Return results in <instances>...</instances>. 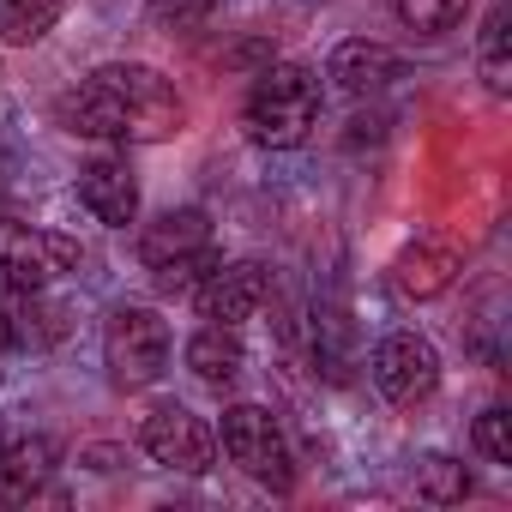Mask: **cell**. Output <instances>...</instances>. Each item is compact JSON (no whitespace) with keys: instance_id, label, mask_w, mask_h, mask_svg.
Returning a JSON list of instances; mask_svg holds the SVG:
<instances>
[{"instance_id":"6da1fadb","label":"cell","mask_w":512,"mask_h":512,"mask_svg":"<svg viewBox=\"0 0 512 512\" xmlns=\"http://www.w3.org/2000/svg\"><path fill=\"white\" fill-rule=\"evenodd\" d=\"M314 121H320V79H314V67L278 61V67H266L260 79H253L241 127H247V139L260 151H296L314 133Z\"/></svg>"},{"instance_id":"e0dca14e","label":"cell","mask_w":512,"mask_h":512,"mask_svg":"<svg viewBox=\"0 0 512 512\" xmlns=\"http://www.w3.org/2000/svg\"><path fill=\"white\" fill-rule=\"evenodd\" d=\"M67 326H73V308H67V302H43V290L19 296V314H13L19 344L49 350V344H61V338H67Z\"/></svg>"},{"instance_id":"ffe728a7","label":"cell","mask_w":512,"mask_h":512,"mask_svg":"<svg viewBox=\"0 0 512 512\" xmlns=\"http://www.w3.org/2000/svg\"><path fill=\"white\" fill-rule=\"evenodd\" d=\"M217 266H223V260H217V247H199V253H181V260L157 266L151 278H157V290H163V296H193Z\"/></svg>"},{"instance_id":"9c48e42d","label":"cell","mask_w":512,"mask_h":512,"mask_svg":"<svg viewBox=\"0 0 512 512\" xmlns=\"http://www.w3.org/2000/svg\"><path fill=\"white\" fill-rule=\"evenodd\" d=\"M326 79H332L338 91H350V97H374V91H386L392 79H404V61H398V49H386V43L350 37V43L332 49Z\"/></svg>"},{"instance_id":"8992f818","label":"cell","mask_w":512,"mask_h":512,"mask_svg":"<svg viewBox=\"0 0 512 512\" xmlns=\"http://www.w3.org/2000/svg\"><path fill=\"white\" fill-rule=\"evenodd\" d=\"M374 386L392 398V404H422V398H434V386H440V356H434V344L428 338H416V332H386L380 344H374Z\"/></svg>"},{"instance_id":"5b68a950","label":"cell","mask_w":512,"mask_h":512,"mask_svg":"<svg viewBox=\"0 0 512 512\" xmlns=\"http://www.w3.org/2000/svg\"><path fill=\"white\" fill-rule=\"evenodd\" d=\"M91 79H103V85L121 97V109H127V121H133V139H139V145H157V139H175V133H181L187 109H181L175 85H169L157 67H145V61H109V67H97Z\"/></svg>"},{"instance_id":"277c9868","label":"cell","mask_w":512,"mask_h":512,"mask_svg":"<svg viewBox=\"0 0 512 512\" xmlns=\"http://www.w3.org/2000/svg\"><path fill=\"white\" fill-rule=\"evenodd\" d=\"M103 362L121 392L157 386L169 368V326L157 320V308H115L103 326Z\"/></svg>"},{"instance_id":"9a60e30c","label":"cell","mask_w":512,"mask_h":512,"mask_svg":"<svg viewBox=\"0 0 512 512\" xmlns=\"http://www.w3.org/2000/svg\"><path fill=\"white\" fill-rule=\"evenodd\" d=\"M187 368L205 380V386H229L241 368H247V350L235 338V326H205L187 338Z\"/></svg>"},{"instance_id":"603a6c76","label":"cell","mask_w":512,"mask_h":512,"mask_svg":"<svg viewBox=\"0 0 512 512\" xmlns=\"http://www.w3.org/2000/svg\"><path fill=\"white\" fill-rule=\"evenodd\" d=\"M470 434H476V452H482L488 464H512V416H506L500 404H494V410H482Z\"/></svg>"},{"instance_id":"8fae6325","label":"cell","mask_w":512,"mask_h":512,"mask_svg":"<svg viewBox=\"0 0 512 512\" xmlns=\"http://www.w3.org/2000/svg\"><path fill=\"white\" fill-rule=\"evenodd\" d=\"M79 199H85V211H91L97 223H109V229H127V223L139 217V181H133V169L115 163V157H97V163L79 169Z\"/></svg>"},{"instance_id":"ba28073f","label":"cell","mask_w":512,"mask_h":512,"mask_svg":"<svg viewBox=\"0 0 512 512\" xmlns=\"http://www.w3.org/2000/svg\"><path fill=\"white\" fill-rule=\"evenodd\" d=\"M266 296H272V272H266L260 260L217 266V272L193 290L199 320H211V326H241V320H253V314L266 308Z\"/></svg>"},{"instance_id":"30bf717a","label":"cell","mask_w":512,"mask_h":512,"mask_svg":"<svg viewBox=\"0 0 512 512\" xmlns=\"http://www.w3.org/2000/svg\"><path fill=\"white\" fill-rule=\"evenodd\" d=\"M55 121H61L67 133H79V139H133V121H127L121 97H115L103 79H85L79 91H67V97L55 103Z\"/></svg>"},{"instance_id":"3957f363","label":"cell","mask_w":512,"mask_h":512,"mask_svg":"<svg viewBox=\"0 0 512 512\" xmlns=\"http://www.w3.org/2000/svg\"><path fill=\"white\" fill-rule=\"evenodd\" d=\"M217 434H223L229 464H241L260 488H272V494H290L296 488V458H290V440H284V428H278L272 410L235 404V410H223V428Z\"/></svg>"},{"instance_id":"52a82bcc","label":"cell","mask_w":512,"mask_h":512,"mask_svg":"<svg viewBox=\"0 0 512 512\" xmlns=\"http://www.w3.org/2000/svg\"><path fill=\"white\" fill-rule=\"evenodd\" d=\"M139 446H145L151 464H169V470H181V476H199V470H211V458H217L211 428H205L193 410H181V404L151 410L145 428H139Z\"/></svg>"},{"instance_id":"44dd1931","label":"cell","mask_w":512,"mask_h":512,"mask_svg":"<svg viewBox=\"0 0 512 512\" xmlns=\"http://www.w3.org/2000/svg\"><path fill=\"white\" fill-rule=\"evenodd\" d=\"M464 13H470V0H398V19H404L410 31H422V37H446V31H458Z\"/></svg>"},{"instance_id":"7a4b0ae2","label":"cell","mask_w":512,"mask_h":512,"mask_svg":"<svg viewBox=\"0 0 512 512\" xmlns=\"http://www.w3.org/2000/svg\"><path fill=\"white\" fill-rule=\"evenodd\" d=\"M79 260H85V247L73 235L0 217V302H19L31 290H49L55 278L79 272Z\"/></svg>"},{"instance_id":"4fadbf2b","label":"cell","mask_w":512,"mask_h":512,"mask_svg":"<svg viewBox=\"0 0 512 512\" xmlns=\"http://www.w3.org/2000/svg\"><path fill=\"white\" fill-rule=\"evenodd\" d=\"M458 272H464V260H458L452 247H440V241H416V247H404L398 260H392V284H398L410 302L446 296V290L458 284Z\"/></svg>"},{"instance_id":"7402d4cb","label":"cell","mask_w":512,"mask_h":512,"mask_svg":"<svg viewBox=\"0 0 512 512\" xmlns=\"http://www.w3.org/2000/svg\"><path fill=\"white\" fill-rule=\"evenodd\" d=\"M217 13V0H145V19L157 25V31H193V25H205Z\"/></svg>"},{"instance_id":"7c38bea8","label":"cell","mask_w":512,"mask_h":512,"mask_svg":"<svg viewBox=\"0 0 512 512\" xmlns=\"http://www.w3.org/2000/svg\"><path fill=\"white\" fill-rule=\"evenodd\" d=\"M61 464V446L49 434H31V440H13L0 446V506H25L43 494V482L55 476Z\"/></svg>"},{"instance_id":"2e32d148","label":"cell","mask_w":512,"mask_h":512,"mask_svg":"<svg viewBox=\"0 0 512 512\" xmlns=\"http://www.w3.org/2000/svg\"><path fill=\"white\" fill-rule=\"evenodd\" d=\"M67 0H0V43H13V49H31L55 31Z\"/></svg>"},{"instance_id":"5bb4252c","label":"cell","mask_w":512,"mask_h":512,"mask_svg":"<svg viewBox=\"0 0 512 512\" xmlns=\"http://www.w3.org/2000/svg\"><path fill=\"white\" fill-rule=\"evenodd\" d=\"M199 247H211V217L199 205H181V211H163L157 223H145L139 260H145V272H157V266L181 260V253H199Z\"/></svg>"},{"instance_id":"cb8c5ba5","label":"cell","mask_w":512,"mask_h":512,"mask_svg":"<svg viewBox=\"0 0 512 512\" xmlns=\"http://www.w3.org/2000/svg\"><path fill=\"white\" fill-rule=\"evenodd\" d=\"M13 344H19V332H13V308H7V302H0V356H7Z\"/></svg>"},{"instance_id":"d6986e66","label":"cell","mask_w":512,"mask_h":512,"mask_svg":"<svg viewBox=\"0 0 512 512\" xmlns=\"http://www.w3.org/2000/svg\"><path fill=\"white\" fill-rule=\"evenodd\" d=\"M416 494L434 506H458L470 494V470L446 452H428V458H416Z\"/></svg>"},{"instance_id":"ac0fdd59","label":"cell","mask_w":512,"mask_h":512,"mask_svg":"<svg viewBox=\"0 0 512 512\" xmlns=\"http://www.w3.org/2000/svg\"><path fill=\"white\" fill-rule=\"evenodd\" d=\"M512 13H506V0H494V13H488V25H482V43H476V61H482V79H488V91L494 97H506L512 91Z\"/></svg>"}]
</instances>
